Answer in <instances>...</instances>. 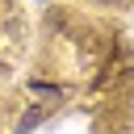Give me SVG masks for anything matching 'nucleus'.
I'll list each match as a JSON object with an SVG mask.
<instances>
[]
</instances>
